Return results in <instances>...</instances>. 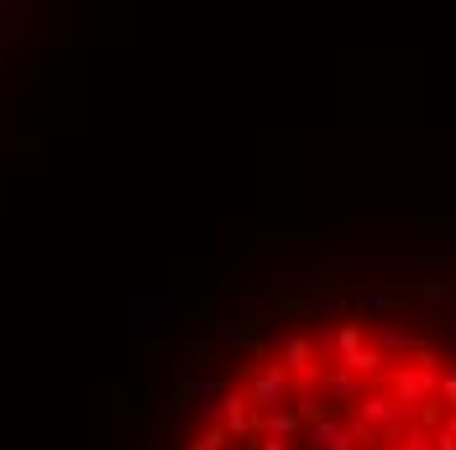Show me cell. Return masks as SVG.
Instances as JSON below:
<instances>
[{
  "mask_svg": "<svg viewBox=\"0 0 456 450\" xmlns=\"http://www.w3.org/2000/svg\"><path fill=\"white\" fill-rule=\"evenodd\" d=\"M163 450H456V319L325 299L194 382Z\"/></svg>",
  "mask_w": 456,
  "mask_h": 450,
  "instance_id": "cell-1",
  "label": "cell"
}]
</instances>
